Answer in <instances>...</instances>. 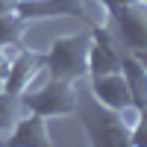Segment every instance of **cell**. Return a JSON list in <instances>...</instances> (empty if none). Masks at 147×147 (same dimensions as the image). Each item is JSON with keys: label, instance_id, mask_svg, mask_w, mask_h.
Instances as JSON below:
<instances>
[{"label": "cell", "instance_id": "obj_1", "mask_svg": "<svg viewBox=\"0 0 147 147\" xmlns=\"http://www.w3.org/2000/svg\"><path fill=\"white\" fill-rule=\"evenodd\" d=\"M77 109L82 118V127L88 132L91 147H132V127L121 118V112H112L94 100L91 94L77 97ZM144 112H136V118Z\"/></svg>", "mask_w": 147, "mask_h": 147}, {"label": "cell", "instance_id": "obj_2", "mask_svg": "<svg viewBox=\"0 0 147 147\" xmlns=\"http://www.w3.org/2000/svg\"><path fill=\"white\" fill-rule=\"evenodd\" d=\"M112 18V32L132 56L147 59V0H97Z\"/></svg>", "mask_w": 147, "mask_h": 147}, {"label": "cell", "instance_id": "obj_3", "mask_svg": "<svg viewBox=\"0 0 147 147\" xmlns=\"http://www.w3.org/2000/svg\"><path fill=\"white\" fill-rule=\"evenodd\" d=\"M88 32H74L62 35L53 47L44 53V68L53 80H71L77 82L82 77H88Z\"/></svg>", "mask_w": 147, "mask_h": 147}, {"label": "cell", "instance_id": "obj_4", "mask_svg": "<svg viewBox=\"0 0 147 147\" xmlns=\"http://www.w3.org/2000/svg\"><path fill=\"white\" fill-rule=\"evenodd\" d=\"M77 82L71 80H47L41 88L35 91H24L18 97L21 109H27V112H35L41 118H68L77 112Z\"/></svg>", "mask_w": 147, "mask_h": 147}, {"label": "cell", "instance_id": "obj_5", "mask_svg": "<svg viewBox=\"0 0 147 147\" xmlns=\"http://www.w3.org/2000/svg\"><path fill=\"white\" fill-rule=\"evenodd\" d=\"M88 77H100V74L121 71V59H124L127 47L118 41L109 24H94L88 30Z\"/></svg>", "mask_w": 147, "mask_h": 147}, {"label": "cell", "instance_id": "obj_6", "mask_svg": "<svg viewBox=\"0 0 147 147\" xmlns=\"http://www.w3.org/2000/svg\"><path fill=\"white\" fill-rule=\"evenodd\" d=\"M15 12L24 21H44V18H77L85 27H94V21L85 9V0H18Z\"/></svg>", "mask_w": 147, "mask_h": 147}, {"label": "cell", "instance_id": "obj_7", "mask_svg": "<svg viewBox=\"0 0 147 147\" xmlns=\"http://www.w3.org/2000/svg\"><path fill=\"white\" fill-rule=\"evenodd\" d=\"M88 88H91V97L100 106L112 109V112H127L132 109V100H129V88L124 82V74L121 71H112V74H100V77H88Z\"/></svg>", "mask_w": 147, "mask_h": 147}, {"label": "cell", "instance_id": "obj_8", "mask_svg": "<svg viewBox=\"0 0 147 147\" xmlns=\"http://www.w3.org/2000/svg\"><path fill=\"white\" fill-rule=\"evenodd\" d=\"M44 68V53H35V50H21L15 59L9 62L6 71V80H3V91L21 97L24 91H30V82L35 80V74Z\"/></svg>", "mask_w": 147, "mask_h": 147}, {"label": "cell", "instance_id": "obj_9", "mask_svg": "<svg viewBox=\"0 0 147 147\" xmlns=\"http://www.w3.org/2000/svg\"><path fill=\"white\" fill-rule=\"evenodd\" d=\"M3 147H53L50 132H47V118L35 112L18 118L15 127L9 129V138Z\"/></svg>", "mask_w": 147, "mask_h": 147}, {"label": "cell", "instance_id": "obj_10", "mask_svg": "<svg viewBox=\"0 0 147 147\" xmlns=\"http://www.w3.org/2000/svg\"><path fill=\"white\" fill-rule=\"evenodd\" d=\"M121 74H124V82L129 88V100L136 112H144L147 109V68H144V59L132 56L129 50L121 59Z\"/></svg>", "mask_w": 147, "mask_h": 147}, {"label": "cell", "instance_id": "obj_11", "mask_svg": "<svg viewBox=\"0 0 147 147\" xmlns=\"http://www.w3.org/2000/svg\"><path fill=\"white\" fill-rule=\"evenodd\" d=\"M30 21H24L18 12H0V47H15L21 44V35Z\"/></svg>", "mask_w": 147, "mask_h": 147}, {"label": "cell", "instance_id": "obj_12", "mask_svg": "<svg viewBox=\"0 0 147 147\" xmlns=\"http://www.w3.org/2000/svg\"><path fill=\"white\" fill-rule=\"evenodd\" d=\"M18 118H21V103H18V97L0 88V132L12 129Z\"/></svg>", "mask_w": 147, "mask_h": 147}, {"label": "cell", "instance_id": "obj_13", "mask_svg": "<svg viewBox=\"0 0 147 147\" xmlns=\"http://www.w3.org/2000/svg\"><path fill=\"white\" fill-rule=\"evenodd\" d=\"M18 0H0V12H15Z\"/></svg>", "mask_w": 147, "mask_h": 147}]
</instances>
